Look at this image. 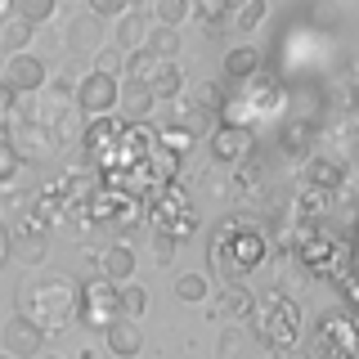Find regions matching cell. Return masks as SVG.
Segmentation results:
<instances>
[{
	"label": "cell",
	"instance_id": "obj_21",
	"mask_svg": "<svg viewBox=\"0 0 359 359\" xmlns=\"http://www.w3.org/2000/svg\"><path fill=\"white\" fill-rule=\"evenodd\" d=\"M144 36H149V22H144V14L135 5L121 18H112V45H117V50H140Z\"/></svg>",
	"mask_w": 359,
	"mask_h": 359
},
{
	"label": "cell",
	"instance_id": "obj_6",
	"mask_svg": "<svg viewBox=\"0 0 359 359\" xmlns=\"http://www.w3.org/2000/svg\"><path fill=\"white\" fill-rule=\"evenodd\" d=\"M153 149H157V130H153V126H144V121H126L121 140L112 144L108 153H99V175L112 180V175L130 171V166H140Z\"/></svg>",
	"mask_w": 359,
	"mask_h": 359
},
{
	"label": "cell",
	"instance_id": "obj_17",
	"mask_svg": "<svg viewBox=\"0 0 359 359\" xmlns=\"http://www.w3.org/2000/svg\"><path fill=\"white\" fill-rule=\"evenodd\" d=\"M220 112L216 108H207V104H198V99H175V126L180 130H189L194 140H202V135H211L220 126Z\"/></svg>",
	"mask_w": 359,
	"mask_h": 359
},
{
	"label": "cell",
	"instance_id": "obj_50",
	"mask_svg": "<svg viewBox=\"0 0 359 359\" xmlns=\"http://www.w3.org/2000/svg\"><path fill=\"white\" fill-rule=\"evenodd\" d=\"M36 359H59V355H45V351H41V355H36Z\"/></svg>",
	"mask_w": 359,
	"mask_h": 359
},
{
	"label": "cell",
	"instance_id": "obj_28",
	"mask_svg": "<svg viewBox=\"0 0 359 359\" xmlns=\"http://www.w3.org/2000/svg\"><path fill=\"white\" fill-rule=\"evenodd\" d=\"M247 310H252V292H247V287H238V283H229V287H224L220 292V301H216V314H220V319H243V314Z\"/></svg>",
	"mask_w": 359,
	"mask_h": 359
},
{
	"label": "cell",
	"instance_id": "obj_3",
	"mask_svg": "<svg viewBox=\"0 0 359 359\" xmlns=\"http://www.w3.org/2000/svg\"><path fill=\"white\" fill-rule=\"evenodd\" d=\"M247 319H252L256 337L269 346V351H292V346L301 341V306L292 297H283L278 287H261L252 297V310H247Z\"/></svg>",
	"mask_w": 359,
	"mask_h": 359
},
{
	"label": "cell",
	"instance_id": "obj_13",
	"mask_svg": "<svg viewBox=\"0 0 359 359\" xmlns=\"http://www.w3.org/2000/svg\"><path fill=\"white\" fill-rule=\"evenodd\" d=\"M238 86H243V95L233 99V104L252 108V117H269V112H278V104H283V86L269 72H256L252 81H238Z\"/></svg>",
	"mask_w": 359,
	"mask_h": 359
},
{
	"label": "cell",
	"instance_id": "obj_22",
	"mask_svg": "<svg viewBox=\"0 0 359 359\" xmlns=\"http://www.w3.org/2000/svg\"><path fill=\"white\" fill-rule=\"evenodd\" d=\"M256 72H265V54L252 50V45H233L229 54H224V76H233V81H252Z\"/></svg>",
	"mask_w": 359,
	"mask_h": 359
},
{
	"label": "cell",
	"instance_id": "obj_30",
	"mask_svg": "<svg viewBox=\"0 0 359 359\" xmlns=\"http://www.w3.org/2000/svg\"><path fill=\"white\" fill-rule=\"evenodd\" d=\"M157 63H162V59L149 54L144 45H140V50H126V67H121V76H126V81H144V86H149V76L157 72Z\"/></svg>",
	"mask_w": 359,
	"mask_h": 359
},
{
	"label": "cell",
	"instance_id": "obj_31",
	"mask_svg": "<svg viewBox=\"0 0 359 359\" xmlns=\"http://www.w3.org/2000/svg\"><path fill=\"white\" fill-rule=\"evenodd\" d=\"M144 50L149 54H157V59H175L180 54V32L175 27H149V36H144Z\"/></svg>",
	"mask_w": 359,
	"mask_h": 359
},
{
	"label": "cell",
	"instance_id": "obj_51",
	"mask_svg": "<svg viewBox=\"0 0 359 359\" xmlns=\"http://www.w3.org/2000/svg\"><path fill=\"white\" fill-rule=\"evenodd\" d=\"M0 211H5V198H0Z\"/></svg>",
	"mask_w": 359,
	"mask_h": 359
},
{
	"label": "cell",
	"instance_id": "obj_25",
	"mask_svg": "<svg viewBox=\"0 0 359 359\" xmlns=\"http://www.w3.org/2000/svg\"><path fill=\"white\" fill-rule=\"evenodd\" d=\"M149 90H153V99H180L184 95V72H180V63L175 59L157 63V72L149 76Z\"/></svg>",
	"mask_w": 359,
	"mask_h": 359
},
{
	"label": "cell",
	"instance_id": "obj_16",
	"mask_svg": "<svg viewBox=\"0 0 359 359\" xmlns=\"http://www.w3.org/2000/svg\"><path fill=\"white\" fill-rule=\"evenodd\" d=\"M121 130H126V117H117V112H108V117H86V135H81L86 153H90V157L108 153L112 144L121 140Z\"/></svg>",
	"mask_w": 359,
	"mask_h": 359
},
{
	"label": "cell",
	"instance_id": "obj_44",
	"mask_svg": "<svg viewBox=\"0 0 359 359\" xmlns=\"http://www.w3.org/2000/svg\"><path fill=\"white\" fill-rule=\"evenodd\" d=\"M252 189H261V166H256V162L247 166L243 162L238 166V194H252Z\"/></svg>",
	"mask_w": 359,
	"mask_h": 359
},
{
	"label": "cell",
	"instance_id": "obj_10",
	"mask_svg": "<svg viewBox=\"0 0 359 359\" xmlns=\"http://www.w3.org/2000/svg\"><path fill=\"white\" fill-rule=\"evenodd\" d=\"M207 140H211V162H220V166H243V162H252V153H256V130L252 126L220 121Z\"/></svg>",
	"mask_w": 359,
	"mask_h": 359
},
{
	"label": "cell",
	"instance_id": "obj_38",
	"mask_svg": "<svg viewBox=\"0 0 359 359\" xmlns=\"http://www.w3.org/2000/svg\"><path fill=\"white\" fill-rule=\"evenodd\" d=\"M265 22V0H247V5L233 9V27L238 32H256Z\"/></svg>",
	"mask_w": 359,
	"mask_h": 359
},
{
	"label": "cell",
	"instance_id": "obj_35",
	"mask_svg": "<svg viewBox=\"0 0 359 359\" xmlns=\"http://www.w3.org/2000/svg\"><path fill=\"white\" fill-rule=\"evenodd\" d=\"M121 67H126V50H117V45H99L95 50V67L90 72H108L121 81Z\"/></svg>",
	"mask_w": 359,
	"mask_h": 359
},
{
	"label": "cell",
	"instance_id": "obj_23",
	"mask_svg": "<svg viewBox=\"0 0 359 359\" xmlns=\"http://www.w3.org/2000/svg\"><path fill=\"white\" fill-rule=\"evenodd\" d=\"M341 162H332V157H310L306 166H301V184L310 189H323V194H332L337 184H341Z\"/></svg>",
	"mask_w": 359,
	"mask_h": 359
},
{
	"label": "cell",
	"instance_id": "obj_41",
	"mask_svg": "<svg viewBox=\"0 0 359 359\" xmlns=\"http://www.w3.org/2000/svg\"><path fill=\"white\" fill-rule=\"evenodd\" d=\"M14 117H18V95L9 86H0V135L9 130V121H14Z\"/></svg>",
	"mask_w": 359,
	"mask_h": 359
},
{
	"label": "cell",
	"instance_id": "obj_24",
	"mask_svg": "<svg viewBox=\"0 0 359 359\" xmlns=\"http://www.w3.org/2000/svg\"><path fill=\"white\" fill-rule=\"evenodd\" d=\"M153 90L144 86V81H121V99H117V108H126V121H144L153 112Z\"/></svg>",
	"mask_w": 359,
	"mask_h": 359
},
{
	"label": "cell",
	"instance_id": "obj_54",
	"mask_svg": "<svg viewBox=\"0 0 359 359\" xmlns=\"http://www.w3.org/2000/svg\"><path fill=\"white\" fill-rule=\"evenodd\" d=\"M130 5H135V0H130Z\"/></svg>",
	"mask_w": 359,
	"mask_h": 359
},
{
	"label": "cell",
	"instance_id": "obj_5",
	"mask_svg": "<svg viewBox=\"0 0 359 359\" xmlns=\"http://www.w3.org/2000/svg\"><path fill=\"white\" fill-rule=\"evenodd\" d=\"M144 216H149L153 233H171L180 243H184L189 233H198V211H194V202H189V194L180 184L157 189V194L144 202Z\"/></svg>",
	"mask_w": 359,
	"mask_h": 359
},
{
	"label": "cell",
	"instance_id": "obj_42",
	"mask_svg": "<svg viewBox=\"0 0 359 359\" xmlns=\"http://www.w3.org/2000/svg\"><path fill=\"white\" fill-rule=\"evenodd\" d=\"M175 247H180V238H171V233H153V261L157 265H171Z\"/></svg>",
	"mask_w": 359,
	"mask_h": 359
},
{
	"label": "cell",
	"instance_id": "obj_12",
	"mask_svg": "<svg viewBox=\"0 0 359 359\" xmlns=\"http://www.w3.org/2000/svg\"><path fill=\"white\" fill-rule=\"evenodd\" d=\"M5 86L14 90V95H36V90L50 86V67H45V59L32 54V50L5 54Z\"/></svg>",
	"mask_w": 359,
	"mask_h": 359
},
{
	"label": "cell",
	"instance_id": "obj_40",
	"mask_svg": "<svg viewBox=\"0 0 359 359\" xmlns=\"http://www.w3.org/2000/svg\"><path fill=\"white\" fill-rule=\"evenodd\" d=\"M157 144H162V149H171V153H180V157H184L189 149H194V135H189V130H180L175 126V121H171V126H166V130H157Z\"/></svg>",
	"mask_w": 359,
	"mask_h": 359
},
{
	"label": "cell",
	"instance_id": "obj_52",
	"mask_svg": "<svg viewBox=\"0 0 359 359\" xmlns=\"http://www.w3.org/2000/svg\"><path fill=\"white\" fill-rule=\"evenodd\" d=\"M59 5H72V0H59Z\"/></svg>",
	"mask_w": 359,
	"mask_h": 359
},
{
	"label": "cell",
	"instance_id": "obj_37",
	"mask_svg": "<svg viewBox=\"0 0 359 359\" xmlns=\"http://www.w3.org/2000/svg\"><path fill=\"white\" fill-rule=\"evenodd\" d=\"M18 171H22V157H18L14 144H9L5 135H0V189H5V184H14Z\"/></svg>",
	"mask_w": 359,
	"mask_h": 359
},
{
	"label": "cell",
	"instance_id": "obj_27",
	"mask_svg": "<svg viewBox=\"0 0 359 359\" xmlns=\"http://www.w3.org/2000/svg\"><path fill=\"white\" fill-rule=\"evenodd\" d=\"M194 18V0H153V22L157 27H184Z\"/></svg>",
	"mask_w": 359,
	"mask_h": 359
},
{
	"label": "cell",
	"instance_id": "obj_19",
	"mask_svg": "<svg viewBox=\"0 0 359 359\" xmlns=\"http://www.w3.org/2000/svg\"><path fill=\"white\" fill-rule=\"evenodd\" d=\"M135 252L126 243H112V247H104V252H99V274L108 278V283H130L135 278Z\"/></svg>",
	"mask_w": 359,
	"mask_h": 359
},
{
	"label": "cell",
	"instance_id": "obj_53",
	"mask_svg": "<svg viewBox=\"0 0 359 359\" xmlns=\"http://www.w3.org/2000/svg\"><path fill=\"white\" fill-rule=\"evenodd\" d=\"M0 359H14V355H0Z\"/></svg>",
	"mask_w": 359,
	"mask_h": 359
},
{
	"label": "cell",
	"instance_id": "obj_47",
	"mask_svg": "<svg viewBox=\"0 0 359 359\" xmlns=\"http://www.w3.org/2000/svg\"><path fill=\"white\" fill-rule=\"evenodd\" d=\"M5 261H9V229L0 224V265H5Z\"/></svg>",
	"mask_w": 359,
	"mask_h": 359
},
{
	"label": "cell",
	"instance_id": "obj_8",
	"mask_svg": "<svg viewBox=\"0 0 359 359\" xmlns=\"http://www.w3.org/2000/svg\"><path fill=\"white\" fill-rule=\"evenodd\" d=\"M140 211H144L140 198L121 194V189H112V184L108 189L99 184L95 194H90V202H86V216L95 224H112V229H135V224H140Z\"/></svg>",
	"mask_w": 359,
	"mask_h": 359
},
{
	"label": "cell",
	"instance_id": "obj_45",
	"mask_svg": "<svg viewBox=\"0 0 359 359\" xmlns=\"http://www.w3.org/2000/svg\"><path fill=\"white\" fill-rule=\"evenodd\" d=\"M238 351H243V328H229L220 337V355L224 359H238Z\"/></svg>",
	"mask_w": 359,
	"mask_h": 359
},
{
	"label": "cell",
	"instance_id": "obj_49",
	"mask_svg": "<svg viewBox=\"0 0 359 359\" xmlns=\"http://www.w3.org/2000/svg\"><path fill=\"white\" fill-rule=\"evenodd\" d=\"M238 5H247V0H229V9H238Z\"/></svg>",
	"mask_w": 359,
	"mask_h": 359
},
{
	"label": "cell",
	"instance_id": "obj_46",
	"mask_svg": "<svg viewBox=\"0 0 359 359\" xmlns=\"http://www.w3.org/2000/svg\"><path fill=\"white\" fill-rule=\"evenodd\" d=\"M341 292H346V310H359V278H341Z\"/></svg>",
	"mask_w": 359,
	"mask_h": 359
},
{
	"label": "cell",
	"instance_id": "obj_18",
	"mask_svg": "<svg viewBox=\"0 0 359 359\" xmlns=\"http://www.w3.org/2000/svg\"><path fill=\"white\" fill-rule=\"evenodd\" d=\"M41 346H45V332L36 328V323H27L22 314L5 328V355H14V359H36Z\"/></svg>",
	"mask_w": 359,
	"mask_h": 359
},
{
	"label": "cell",
	"instance_id": "obj_33",
	"mask_svg": "<svg viewBox=\"0 0 359 359\" xmlns=\"http://www.w3.org/2000/svg\"><path fill=\"white\" fill-rule=\"evenodd\" d=\"M207 292H211V283H207V274H198V269H189V274H180L175 278V301H207Z\"/></svg>",
	"mask_w": 359,
	"mask_h": 359
},
{
	"label": "cell",
	"instance_id": "obj_32",
	"mask_svg": "<svg viewBox=\"0 0 359 359\" xmlns=\"http://www.w3.org/2000/svg\"><path fill=\"white\" fill-rule=\"evenodd\" d=\"M14 14L27 18L32 27H45V22L59 14V0H14Z\"/></svg>",
	"mask_w": 359,
	"mask_h": 359
},
{
	"label": "cell",
	"instance_id": "obj_20",
	"mask_svg": "<svg viewBox=\"0 0 359 359\" xmlns=\"http://www.w3.org/2000/svg\"><path fill=\"white\" fill-rule=\"evenodd\" d=\"M9 252H14L22 265H41L45 261V233L32 229L27 220H18L14 229H9Z\"/></svg>",
	"mask_w": 359,
	"mask_h": 359
},
{
	"label": "cell",
	"instance_id": "obj_1",
	"mask_svg": "<svg viewBox=\"0 0 359 359\" xmlns=\"http://www.w3.org/2000/svg\"><path fill=\"white\" fill-rule=\"evenodd\" d=\"M18 314L27 323L50 337V332H63L76 323V283L63 274H50V278H36L18 292Z\"/></svg>",
	"mask_w": 359,
	"mask_h": 359
},
{
	"label": "cell",
	"instance_id": "obj_4",
	"mask_svg": "<svg viewBox=\"0 0 359 359\" xmlns=\"http://www.w3.org/2000/svg\"><path fill=\"white\" fill-rule=\"evenodd\" d=\"M306 359H359V319L351 310L319 314L314 332L306 337Z\"/></svg>",
	"mask_w": 359,
	"mask_h": 359
},
{
	"label": "cell",
	"instance_id": "obj_11",
	"mask_svg": "<svg viewBox=\"0 0 359 359\" xmlns=\"http://www.w3.org/2000/svg\"><path fill=\"white\" fill-rule=\"evenodd\" d=\"M5 140L18 149L22 162H36V157H50L54 149H59L54 130L45 126V121H36V117H14V121H9V130H5Z\"/></svg>",
	"mask_w": 359,
	"mask_h": 359
},
{
	"label": "cell",
	"instance_id": "obj_2",
	"mask_svg": "<svg viewBox=\"0 0 359 359\" xmlns=\"http://www.w3.org/2000/svg\"><path fill=\"white\" fill-rule=\"evenodd\" d=\"M265 252H269L265 233L256 229V224L238 220V216H229L216 233H211V265H216L229 283H243V278L265 261Z\"/></svg>",
	"mask_w": 359,
	"mask_h": 359
},
{
	"label": "cell",
	"instance_id": "obj_39",
	"mask_svg": "<svg viewBox=\"0 0 359 359\" xmlns=\"http://www.w3.org/2000/svg\"><path fill=\"white\" fill-rule=\"evenodd\" d=\"M194 14H198V22L211 32V22H220V18H229L233 9H229V0H194Z\"/></svg>",
	"mask_w": 359,
	"mask_h": 359
},
{
	"label": "cell",
	"instance_id": "obj_14",
	"mask_svg": "<svg viewBox=\"0 0 359 359\" xmlns=\"http://www.w3.org/2000/svg\"><path fill=\"white\" fill-rule=\"evenodd\" d=\"M63 45L67 50H81V54H95L99 45H108V27H104V18L99 14H72L67 18V27H63Z\"/></svg>",
	"mask_w": 359,
	"mask_h": 359
},
{
	"label": "cell",
	"instance_id": "obj_9",
	"mask_svg": "<svg viewBox=\"0 0 359 359\" xmlns=\"http://www.w3.org/2000/svg\"><path fill=\"white\" fill-rule=\"evenodd\" d=\"M117 99H121V81L108 72H86L81 81H76V112H86V117H108V112H117Z\"/></svg>",
	"mask_w": 359,
	"mask_h": 359
},
{
	"label": "cell",
	"instance_id": "obj_7",
	"mask_svg": "<svg viewBox=\"0 0 359 359\" xmlns=\"http://www.w3.org/2000/svg\"><path fill=\"white\" fill-rule=\"evenodd\" d=\"M112 319H121V301H117V283H108L104 274L90 278V283L76 287V323L104 332Z\"/></svg>",
	"mask_w": 359,
	"mask_h": 359
},
{
	"label": "cell",
	"instance_id": "obj_26",
	"mask_svg": "<svg viewBox=\"0 0 359 359\" xmlns=\"http://www.w3.org/2000/svg\"><path fill=\"white\" fill-rule=\"evenodd\" d=\"M32 36H36V27H32L27 18H18V14L0 22V50H5V54H18V50H27V45H32Z\"/></svg>",
	"mask_w": 359,
	"mask_h": 359
},
{
	"label": "cell",
	"instance_id": "obj_34",
	"mask_svg": "<svg viewBox=\"0 0 359 359\" xmlns=\"http://www.w3.org/2000/svg\"><path fill=\"white\" fill-rule=\"evenodd\" d=\"M117 301H121V319H140L149 310V292L135 283H117Z\"/></svg>",
	"mask_w": 359,
	"mask_h": 359
},
{
	"label": "cell",
	"instance_id": "obj_15",
	"mask_svg": "<svg viewBox=\"0 0 359 359\" xmlns=\"http://www.w3.org/2000/svg\"><path fill=\"white\" fill-rule=\"evenodd\" d=\"M104 351L112 359H140L144 355V332L135 319H112L104 328Z\"/></svg>",
	"mask_w": 359,
	"mask_h": 359
},
{
	"label": "cell",
	"instance_id": "obj_29",
	"mask_svg": "<svg viewBox=\"0 0 359 359\" xmlns=\"http://www.w3.org/2000/svg\"><path fill=\"white\" fill-rule=\"evenodd\" d=\"M144 166H149V175L157 180V184H175V175H180V153H171V149H162V144H157Z\"/></svg>",
	"mask_w": 359,
	"mask_h": 359
},
{
	"label": "cell",
	"instance_id": "obj_36",
	"mask_svg": "<svg viewBox=\"0 0 359 359\" xmlns=\"http://www.w3.org/2000/svg\"><path fill=\"white\" fill-rule=\"evenodd\" d=\"M310 135H314V126H310V121H292V126L283 130V153L287 157H306V149H310Z\"/></svg>",
	"mask_w": 359,
	"mask_h": 359
},
{
	"label": "cell",
	"instance_id": "obj_48",
	"mask_svg": "<svg viewBox=\"0 0 359 359\" xmlns=\"http://www.w3.org/2000/svg\"><path fill=\"white\" fill-rule=\"evenodd\" d=\"M5 18H14V0H0V22Z\"/></svg>",
	"mask_w": 359,
	"mask_h": 359
},
{
	"label": "cell",
	"instance_id": "obj_43",
	"mask_svg": "<svg viewBox=\"0 0 359 359\" xmlns=\"http://www.w3.org/2000/svg\"><path fill=\"white\" fill-rule=\"evenodd\" d=\"M130 9V0H90V14H99V18H121Z\"/></svg>",
	"mask_w": 359,
	"mask_h": 359
}]
</instances>
